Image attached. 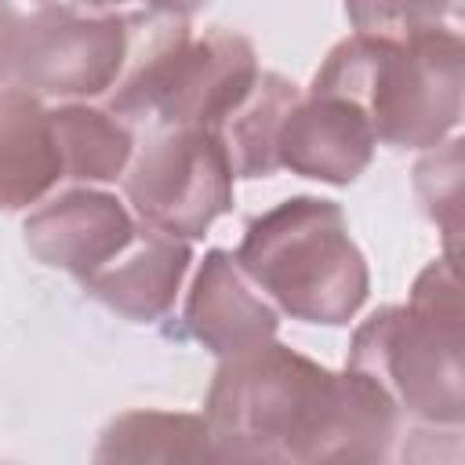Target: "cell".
Returning a JSON list of instances; mask_svg holds the SVG:
<instances>
[{"instance_id":"277c9868","label":"cell","mask_w":465,"mask_h":465,"mask_svg":"<svg viewBox=\"0 0 465 465\" xmlns=\"http://www.w3.org/2000/svg\"><path fill=\"white\" fill-rule=\"evenodd\" d=\"M258 73L247 36L218 25L193 36L189 18L149 7L127 15V62L109 87V109L134 131H214Z\"/></svg>"},{"instance_id":"3957f363","label":"cell","mask_w":465,"mask_h":465,"mask_svg":"<svg viewBox=\"0 0 465 465\" xmlns=\"http://www.w3.org/2000/svg\"><path fill=\"white\" fill-rule=\"evenodd\" d=\"M349 371L367 374L400 418L461 429L465 418V309L458 262L425 265L407 305L371 312L349 345Z\"/></svg>"},{"instance_id":"8992f818","label":"cell","mask_w":465,"mask_h":465,"mask_svg":"<svg viewBox=\"0 0 465 465\" xmlns=\"http://www.w3.org/2000/svg\"><path fill=\"white\" fill-rule=\"evenodd\" d=\"M134 214L167 236L196 240L232 211V167L203 127H153L124 171Z\"/></svg>"},{"instance_id":"5b68a950","label":"cell","mask_w":465,"mask_h":465,"mask_svg":"<svg viewBox=\"0 0 465 465\" xmlns=\"http://www.w3.org/2000/svg\"><path fill=\"white\" fill-rule=\"evenodd\" d=\"M232 258L276 312L302 323L341 327L367 302V262L334 200L276 203L247 222Z\"/></svg>"},{"instance_id":"8fae6325","label":"cell","mask_w":465,"mask_h":465,"mask_svg":"<svg viewBox=\"0 0 465 465\" xmlns=\"http://www.w3.org/2000/svg\"><path fill=\"white\" fill-rule=\"evenodd\" d=\"M193 265L189 240L167 236L160 229H142L131 236L124 251H116L105 265L87 272L80 287L102 302L109 312L131 323H156L174 305V294Z\"/></svg>"},{"instance_id":"9c48e42d","label":"cell","mask_w":465,"mask_h":465,"mask_svg":"<svg viewBox=\"0 0 465 465\" xmlns=\"http://www.w3.org/2000/svg\"><path fill=\"white\" fill-rule=\"evenodd\" d=\"M374 145L378 138L352 102L309 91L298 94V102L287 113L276 156L280 167H287L291 174L316 178L327 185H349L367 171Z\"/></svg>"},{"instance_id":"6da1fadb","label":"cell","mask_w":465,"mask_h":465,"mask_svg":"<svg viewBox=\"0 0 465 465\" xmlns=\"http://www.w3.org/2000/svg\"><path fill=\"white\" fill-rule=\"evenodd\" d=\"M203 418L214 461H381L400 411L360 371L334 374L276 338L225 356Z\"/></svg>"},{"instance_id":"30bf717a","label":"cell","mask_w":465,"mask_h":465,"mask_svg":"<svg viewBox=\"0 0 465 465\" xmlns=\"http://www.w3.org/2000/svg\"><path fill=\"white\" fill-rule=\"evenodd\" d=\"M182 323L193 341H200L218 360L236 356L243 349H254L269 338H276L280 312L272 302L243 276L236 258L229 251H207L196 280L185 298Z\"/></svg>"},{"instance_id":"52a82bcc","label":"cell","mask_w":465,"mask_h":465,"mask_svg":"<svg viewBox=\"0 0 465 465\" xmlns=\"http://www.w3.org/2000/svg\"><path fill=\"white\" fill-rule=\"evenodd\" d=\"M127 62V15H84L47 4L22 22L15 80L36 98L109 94Z\"/></svg>"},{"instance_id":"d6986e66","label":"cell","mask_w":465,"mask_h":465,"mask_svg":"<svg viewBox=\"0 0 465 465\" xmlns=\"http://www.w3.org/2000/svg\"><path fill=\"white\" fill-rule=\"evenodd\" d=\"M80 4H87V7H113V4H124V0H80ZM142 4H149L153 11H167V15L189 18V15L200 11L207 0H142Z\"/></svg>"},{"instance_id":"ac0fdd59","label":"cell","mask_w":465,"mask_h":465,"mask_svg":"<svg viewBox=\"0 0 465 465\" xmlns=\"http://www.w3.org/2000/svg\"><path fill=\"white\" fill-rule=\"evenodd\" d=\"M22 15L0 0V84L7 76H15V62H18V40H22Z\"/></svg>"},{"instance_id":"7c38bea8","label":"cell","mask_w":465,"mask_h":465,"mask_svg":"<svg viewBox=\"0 0 465 465\" xmlns=\"http://www.w3.org/2000/svg\"><path fill=\"white\" fill-rule=\"evenodd\" d=\"M62 182L47 105L25 87L0 91V211L40 203Z\"/></svg>"},{"instance_id":"4fadbf2b","label":"cell","mask_w":465,"mask_h":465,"mask_svg":"<svg viewBox=\"0 0 465 465\" xmlns=\"http://www.w3.org/2000/svg\"><path fill=\"white\" fill-rule=\"evenodd\" d=\"M298 94V84H291L287 76L258 73L247 94L218 120L211 134L222 142L232 178H269L280 171L276 142Z\"/></svg>"},{"instance_id":"e0dca14e","label":"cell","mask_w":465,"mask_h":465,"mask_svg":"<svg viewBox=\"0 0 465 465\" xmlns=\"http://www.w3.org/2000/svg\"><path fill=\"white\" fill-rule=\"evenodd\" d=\"M458 7L461 0H345L352 29L374 36H414L440 29L458 15Z\"/></svg>"},{"instance_id":"9a60e30c","label":"cell","mask_w":465,"mask_h":465,"mask_svg":"<svg viewBox=\"0 0 465 465\" xmlns=\"http://www.w3.org/2000/svg\"><path fill=\"white\" fill-rule=\"evenodd\" d=\"M94 461H214L211 425L185 411H127L102 429Z\"/></svg>"},{"instance_id":"5bb4252c","label":"cell","mask_w":465,"mask_h":465,"mask_svg":"<svg viewBox=\"0 0 465 465\" xmlns=\"http://www.w3.org/2000/svg\"><path fill=\"white\" fill-rule=\"evenodd\" d=\"M65 182H116L134 156V127L113 109L65 102L47 109Z\"/></svg>"},{"instance_id":"ba28073f","label":"cell","mask_w":465,"mask_h":465,"mask_svg":"<svg viewBox=\"0 0 465 465\" xmlns=\"http://www.w3.org/2000/svg\"><path fill=\"white\" fill-rule=\"evenodd\" d=\"M25 247L36 262L62 269L76 280L105 265L138 232L127 207L102 189H65L40 203L25 225Z\"/></svg>"},{"instance_id":"2e32d148","label":"cell","mask_w":465,"mask_h":465,"mask_svg":"<svg viewBox=\"0 0 465 465\" xmlns=\"http://www.w3.org/2000/svg\"><path fill=\"white\" fill-rule=\"evenodd\" d=\"M432 149L436 153H429L414 167V193L421 200V211L443 229L447 254L454 258L461 232V142L450 138Z\"/></svg>"},{"instance_id":"7a4b0ae2","label":"cell","mask_w":465,"mask_h":465,"mask_svg":"<svg viewBox=\"0 0 465 465\" xmlns=\"http://www.w3.org/2000/svg\"><path fill=\"white\" fill-rule=\"evenodd\" d=\"M309 91L352 102L385 145L432 149L461 120V33L450 25L414 36L352 33L331 47Z\"/></svg>"}]
</instances>
